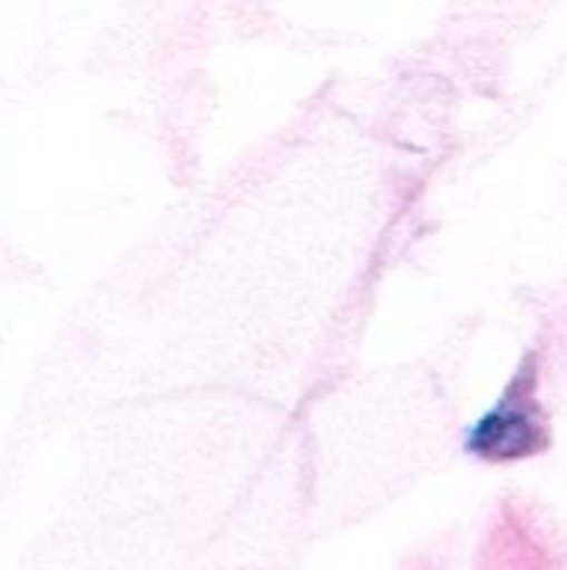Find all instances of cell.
<instances>
[{
  "label": "cell",
  "mask_w": 567,
  "mask_h": 570,
  "mask_svg": "<svg viewBox=\"0 0 567 570\" xmlns=\"http://www.w3.org/2000/svg\"><path fill=\"white\" fill-rule=\"evenodd\" d=\"M471 448L491 461L498 458H518L525 451L535 448V421H531V411L521 407V401H515L508 394V401L491 411L478 431L471 434Z\"/></svg>",
  "instance_id": "6da1fadb"
}]
</instances>
